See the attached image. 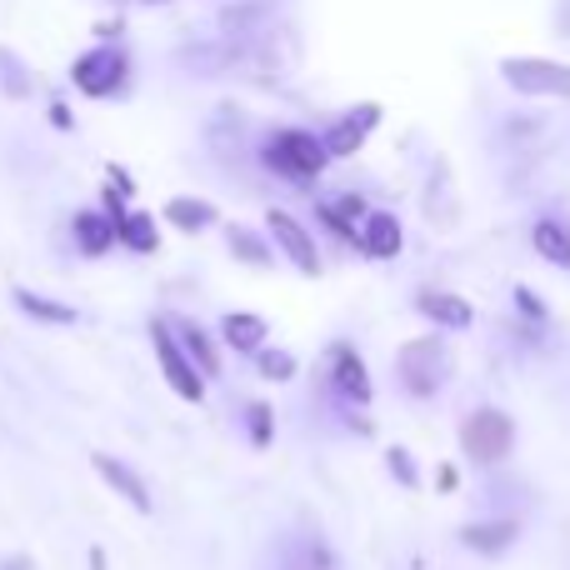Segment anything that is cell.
<instances>
[{"label": "cell", "mask_w": 570, "mask_h": 570, "mask_svg": "<svg viewBox=\"0 0 570 570\" xmlns=\"http://www.w3.org/2000/svg\"><path fill=\"white\" fill-rule=\"evenodd\" d=\"M515 311H521V321L525 325H535V331H546L551 325V305L541 301V291H531V285H515Z\"/></svg>", "instance_id": "24"}, {"label": "cell", "mask_w": 570, "mask_h": 570, "mask_svg": "<svg viewBox=\"0 0 570 570\" xmlns=\"http://www.w3.org/2000/svg\"><path fill=\"white\" fill-rule=\"evenodd\" d=\"M395 375H401V391L415 401H431L445 381H451V345L445 335H415L395 351Z\"/></svg>", "instance_id": "1"}, {"label": "cell", "mask_w": 570, "mask_h": 570, "mask_svg": "<svg viewBox=\"0 0 570 570\" xmlns=\"http://www.w3.org/2000/svg\"><path fill=\"white\" fill-rule=\"evenodd\" d=\"M381 100H361V106H351L345 116L331 120V130H325V150H331V160H351L355 150L365 146V140L375 136V126H381Z\"/></svg>", "instance_id": "8"}, {"label": "cell", "mask_w": 570, "mask_h": 570, "mask_svg": "<svg viewBox=\"0 0 570 570\" xmlns=\"http://www.w3.org/2000/svg\"><path fill=\"white\" fill-rule=\"evenodd\" d=\"M256 371L266 375V381H291V375H295V355L291 351H266V345H261V351H256Z\"/></svg>", "instance_id": "25"}, {"label": "cell", "mask_w": 570, "mask_h": 570, "mask_svg": "<svg viewBox=\"0 0 570 570\" xmlns=\"http://www.w3.org/2000/svg\"><path fill=\"white\" fill-rule=\"evenodd\" d=\"M176 341L186 345V355L196 361L200 375H220V351H216V341H210V335L200 331L196 321H180V325H176Z\"/></svg>", "instance_id": "17"}, {"label": "cell", "mask_w": 570, "mask_h": 570, "mask_svg": "<svg viewBox=\"0 0 570 570\" xmlns=\"http://www.w3.org/2000/svg\"><path fill=\"white\" fill-rule=\"evenodd\" d=\"M150 345H156V361H160V375H166V385L180 395V401L200 405L206 401V375L196 371V361L186 355V345L176 341V331H170L166 321L150 325Z\"/></svg>", "instance_id": "5"}, {"label": "cell", "mask_w": 570, "mask_h": 570, "mask_svg": "<svg viewBox=\"0 0 570 570\" xmlns=\"http://www.w3.org/2000/svg\"><path fill=\"white\" fill-rule=\"evenodd\" d=\"M361 250L365 261H395L405 250V230H401V216L395 210H371L361 220Z\"/></svg>", "instance_id": "12"}, {"label": "cell", "mask_w": 570, "mask_h": 570, "mask_svg": "<svg viewBox=\"0 0 570 570\" xmlns=\"http://www.w3.org/2000/svg\"><path fill=\"white\" fill-rule=\"evenodd\" d=\"M461 451L471 455V465H501L505 455L515 451V421L501 411V405H475L461 421Z\"/></svg>", "instance_id": "3"}, {"label": "cell", "mask_w": 570, "mask_h": 570, "mask_svg": "<svg viewBox=\"0 0 570 570\" xmlns=\"http://www.w3.org/2000/svg\"><path fill=\"white\" fill-rule=\"evenodd\" d=\"M16 305L30 315V321H46V325H76V305H60L50 295H36V291H16Z\"/></svg>", "instance_id": "19"}, {"label": "cell", "mask_w": 570, "mask_h": 570, "mask_svg": "<svg viewBox=\"0 0 570 570\" xmlns=\"http://www.w3.org/2000/svg\"><path fill=\"white\" fill-rule=\"evenodd\" d=\"M226 240H230V250H236V261H246V266H261V271L276 266V250H271V240L256 236L250 226H230Z\"/></svg>", "instance_id": "18"}, {"label": "cell", "mask_w": 570, "mask_h": 570, "mask_svg": "<svg viewBox=\"0 0 570 570\" xmlns=\"http://www.w3.org/2000/svg\"><path fill=\"white\" fill-rule=\"evenodd\" d=\"M166 220L176 230H206L210 220H216V206L196 200V196H176V200H166Z\"/></svg>", "instance_id": "20"}, {"label": "cell", "mask_w": 570, "mask_h": 570, "mask_svg": "<svg viewBox=\"0 0 570 570\" xmlns=\"http://www.w3.org/2000/svg\"><path fill=\"white\" fill-rule=\"evenodd\" d=\"M70 230H76V246L86 250V256H106V250L120 240V226L106 216V210H76Z\"/></svg>", "instance_id": "15"}, {"label": "cell", "mask_w": 570, "mask_h": 570, "mask_svg": "<svg viewBox=\"0 0 570 570\" xmlns=\"http://www.w3.org/2000/svg\"><path fill=\"white\" fill-rule=\"evenodd\" d=\"M240 421H246V435H250V445H256V451H266V445L276 441V411H271L266 401H250Z\"/></svg>", "instance_id": "22"}, {"label": "cell", "mask_w": 570, "mask_h": 570, "mask_svg": "<svg viewBox=\"0 0 570 570\" xmlns=\"http://www.w3.org/2000/svg\"><path fill=\"white\" fill-rule=\"evenodd\" d=\"M385 471L395 475L401 491H421V465H415V455L405 451V445H391V451H385Z\"/></svg>", "instance_id": "23"}, {"label": "cell", "mask_w": 570, "mask_h": 570, "mask_svg": "<svg viewBox=\"0 0 570 570\" xmlns=\"http://www.w3.org/2000/svg\"><path fill=\"white\" fill-rule=\"evenodd\" d=\"M90 465H96V475L120 495V501L130 505V511L150 515V491H146V481H140V475L130 471L126 461H116V455H100V451H96V455H90Z\"/></svg>", "instance_id": "13"}, {"label": "cell", "mask_w": 570, "mask_h": 570, "mask_svg": "<svg viewBox=\"0 0 570 570\" xmlns=\"http://www.w3.org/2000/svg\"><path fill=\"white\" fill-rule=\"evenodd\" d=\"M415 311H421L435 331H451V335H461L475 325V305L455 291H415Z\"/></svg>", "instance_id": "11"}, {"label": "cell", "mask_w": 570, "mask_h": 570, "mask_svg": "<svg viewBox=\"0 0 570 570\" xmlns=\"http://www.w3.org/2000/svg\"><path fill=\"white\" fill-rule=\"evenodd\" d=\"M220 335H226V345H230V351H240V355H256L261 345H266L271 325L261 321V315H250V311H230L226 321H220Z\"/></svg>", "instance_id": "16"}, {"label": "cell", "mask_w": 570, "mask_h": 570, "mask_svg": "<svg viewBox=\"0 0 570 570\" xmlns=\"http://www.w3.org/2000/svg\"><path fill=\"white\" fill-rule=\"evenodd\" d=\"M435 491H441V495L461 491V471H455V465H451V461H445V465H441V471H435Z\"/></svg>", "instance_id": "26"}, {"label": "cell", "mask_w": 570, "mask_h": 570, "mask_svg": "<svg viewBox=\"0 0 570 570\" xmlns=\"http://www.w3.org/2000/svg\"><path fill=\"white\" fill-rule=\"evenodd\" d=\"M261 160H266L276 176L295 180V186H305V180H315L325 166H331V150H325L321 136H311V130H276V136L266 140V150H261Z\"/></svg>", "instance_id": "2"}, {"label": "cell", "mask_w": 570, "mask_h": 570, "mask_svg": "<svg viewBox=\"0 0 570 570\" xmlns=\"http://www.w3.org/2000/svg\"><path fill=\"white\" fill-rule=\"evenodd\" d=\"M120 246H130L136 256H150V250L160 246L156 216H146V210H126V220H120Z\"/></svg>", "instance_id": "21"}, {"label": "cell", "mask_w": 570, "mask_h": 570, "mask_svg": "<svg viewBox=\"0 0 570 570\" xmlns=\"http://www.w3.org/2000/svg\"><path fill=\"white\" fill-rule=\"evenodd\" d=\"M110 186H116L120 196H130V190H136V186H130V176H126V170H116V166H110Z\"/></svg>", "instance_id": "27"}, {"label": "cell", "mask_w": 570, "mask_h": 570, "mask_svg": "<svg viewBox=\"0 0 570 570\" xmlns=\"http://www.w3.org/2000/svg\"><path fill=\"white\" fill-rule=\"evenodd\" d=\"M495 70L525 100H570V66L556 56H501Z\"/></svg>", "instance_id": "4"}, {"label": "cell", "mask_w": 570, "mask_h": 570, "mask_svg": "<svg viewBox=\"0 0 570 570\" xmlns=\"http://www.w3.org/2000/svg\"><path fill=\"white\" fill-rule=\"evenodd\" d=\"M70 80H76V90L90 100L116 96V90L126 86V56H120V46H96V50H86V56H76Z\"/></svg>", "instance_id": "6"}, {"label": "cell", "mask_w": 570, "mask_h": 570, "mask_svg": "<svg viewBox=\"0 0 570 570\" xmlns=\"http://www.w3.org/2000/svg\"><path fill=\"white\" fill-rule=\"evenodd\" d=\"M266 230L276 240V250L291 261L301 276H321V250H315V236L291 216V210H271L266 216Z\"/></svg>", "instance_id": "9"}, {"label": "cell", "mask_w": 570, "mask_h": 570, "mask_svg": "<svg viewBox=\"0 0 570 570\" xmlns=\"http://www.w3.org/2000/svg\"><path fill=\"white\" fill-rule=\"evenodd\" d=\"M461 546L475 556H485V561H495V556H505L515 541H521V521L515 515H491V521H471L461 525Z\"/></svg>", "instance_id": "10"}, {"label": "cell", "mask_w": 570, "mask_h": 570, "mask_svg": "<svg viewBox=\"0 0 570 570\" xmlns=\"http://www.w3.org/2000/svg\"><path fill=\"white\" fill-rule=\"evenodd\" d=\"M325 375H331V391H335V401H345V405H371V395H375V385H371V371H365V361H361V351H355L351 341H335L331 351H325Z\"/></svg>", "instance_id": "7"}, {"label": "cell", "mask_w": 570, "mask_h": 570, "mask_svg": "<svg viewBox=\"0 0 570 570\" xmlns=\"http://www.w3.org/2000/svg\"><path fill=\"white\" fill-rule=\"evenodd\" d=\"M50 120H56L60 130H70V110L66 106H50Z\"/></svg>", "instance_id": "28"}, {"label": "cell", "mask_w": 570, "mask_h": 570, "mask_svg": "<svg viewBox=\"0 0 570 570\" xmlns=\"http://www.w3.org/2000/svg\"><path fill=\"white\" fill-rule=\"evenodd\" d=\"M531 250L556 271H570V226L561 216H535L531 226Z\"/></svg>", "instance_id": "14"}]
</instances>
